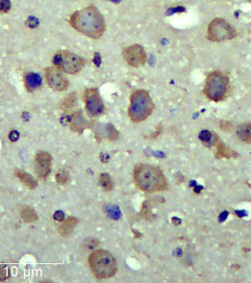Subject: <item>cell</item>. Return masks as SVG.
I'll return each mask as SVG.
<instances>
[{
	"label": "cell",
	"instance_id": "1",
	"mask_svg": "<svg viewBox=\"0 0 251 283\" xmlns=\"http://www.w3.org/2000/svg\"><path fill=\"white\" fill-rule=\"evenodd\" d=\"M69 25L76 31L93 40L101 38L106 30L104 18L95 5L75 11L69 18Z\"/></svg>",
	"mask_w": 251,
	"mask_h": 283
},
{
	"label": "cell",
	"instance_id": "2",
	"mask_svg": "<svg viewBox=\"0 0 251 283\" xmlns=\"http://www.w3.org/2000/svg\"><path fill=\"white\" fill-rule=\"evenodd\" d=\"M133 179L139 189L147 193L160 192L168 189V182L158 167L148 164H137Z\"/></svg>",
	"mask_w": 251,
	"mask_h": 283
},
{
	"label": "cell",
	"instance_id": "3",
	"mask_svg": "<svg viewBox=\"0 0 251 283\" xmlns=\"http://www.w3.org/2000/svg\"><path fill=\"white\" fill-rule=\"evenodd\" d=\"M89 266L91 272L98 279H107L115 276L118 265L110 252L98 249L89 257Z\"/></svg>",
	"mask_w": 251,
	"mask_h": 283
},
{
	"label": "cell",
	"instance_id": "4",
	"mask_svg": "<svg viewBox=\"0 0 251 283\" xmlns=\"http://www.w3.org/2000/svg\"><path fill=\"white\" fill-rule=\"evenodd\" d=\"M153 101L147 90L140 89L130 96L128 116L133 123H142L152 114Z\"/></svg>",
	"mask_w": 251,
	"mask_h": 283
},
{
	"label": "cell",
	"instance_id": "5",
	"mask_svg": "<svg viewBox=\"0 0 251 283\" xmlns=\"http://www.w3.org/2000/svg\"><path fill=\"white\" fill-rule=\"evenodd\" d=\"M230 90V79L226 74L214 71L206 76L203 93L207 99L215 103L222 102L227 98Z\"/></svg>",
	"mask_w": 251,
	"mask_h": 283
},
{
	"label": "cell",
	"instance_id": "6",
	"mask_svg": "<svg viewBox=\"0 0 251 283\" xmlns=\"http://www.w3.org/2000/svg\"><path fill=\"white\" fill-rule=\"evenodd\" d=\"M53 67L58 68L64 74L75 75L80 73L85 67L86 60L77 53L64 50L56 52L52 58Z\"/></svg>",
	"mask_w": 251,
	"mask_h": 283
},
{
	"label": "cell",
	"instance_id": "7",
	"mask_svg": "<svg viewBox=\"0 0 251 283\" xmlns=\"http://www.w3.org/2000/svg\"><path fill=\"white\" fill-rule=\"evenodd\" d=\"M237 35V30L233 26L223 18L213 19L206 29V38L212 42L230 41L236 38Z\"/></svg>",
	"mask_w": 251,
	"mask_h": 283
},
{
	"label": "cell",
	"instance_id": "8",
	"mask_svg": "<svg viewBox=\"0 0 251 283\" xmlns=\"http://www.w3.org/2000/svg\"><path fill=\"white\" fill-rule=\"evenodd\" d=\"M83 100L91 117H98L104 111V103L97 88H86L83 92Z\"/></svg>",
	"mask_w": 251,
	"mask_h": 283
},
{
	"label": "cell",
	"instance_id": "9",
	"mask_svg": "<svg viewBox=\"0 0 251 283\" xmlns=\"http://www.w3.org/2000/svg\"><path fill=\"white\" fill-rule=\"evenodd\" d=\"M122 56L127 65L133 68L143 67L147 62V52L139 44L127 46L122 49Z\"/></svg>",
	"mask_w": 251,
	"mask_h": 283
},
{
	"label": "cell",
	"instance_id": "10",
	"mask_svg": "<svg viewBox=\"0 0 251 283\" xmlns=\"http://www.w3.org/2000/svg\"><path fill=\"white\" fill-rule=\"evenodd\" d=\"M45 77L49 87L53 91H67L69 87V80L64 73L56 67H46Z\"/></svg>",
	"mask_w": 251,
	"mask_h": 283
},
{
	"label": "cell",
	"instance_id": "11",
	"mask_svg": "<svg viewBox=\"0 0 251 283\" xmlns=\"http://www.w3.org/2000/svg\"><path fill=\"white\" fill-rule=\"evenodd\" d=\"M35 170L42 179H47L51 172L52 156L46 151H39L35 156Z\"/></svg>",
	"mask_w": 251,
	"mask_h": 283
},
{
	"label": "cell",
	"instance_id": "12",
	"mask_svg": "<svg viewBox=\"0 0 251 283\" xmlns=\"http://www.w3.org/2000/svg\"><path fill=\"white\" fill-rule=\"evenodd\" d=\"M211 147H214L216 148L215 156L218 158H233V157H237V153L232 150L230 147H227L226 144L224 143L216 133L214 134Z\"/></svg>",
	"mask_w": 251,
	"mask_h": 283
},
{
	"label": "cell",
	"instance_id": "13",
	"mask_svg": "<svg viewBox=\"0 0 251 283\" xmlns=\"http://www.w3.org/2000/svg\"><path fill=\"white\" fill-rule=\"evenodd\" d=\"M15 175L17 176L20 182L24 184V185L29 189H35L37 188L38 182L35 180V178L33 176L28 174V172L25 171V170H21V169H18L15 171Z\"/></svg>",
	"mask_w": 251,
	"mask_h": 283
},
{
	"label": "cell",
	"instance_id": "14",
	"mask_svg": "<svg viewBox=\"0 0 251 283\" xmlns=\"http://www.w3.org/2000/svg\"><path fill=\"white\" fill-rule=\"evenodd\" d=\"M42 84V77L35 73H28L25 74V85L28 92L37 90Z\"/></svg>",
	"mask_w": 251,
	"mask_h": 283
},
{
	"label": "cell",
	"instance_id": "15",
	"mask_svg": "<svg viewBox=\"0 0 251 283\" xmlns=\"http://www.w3.org/2000/svg\"><path fill=\"white\" fill-rule=\"evenodd\" d=\"M61 222L62 223L60 224L59 228V233L64 237H67L73 232L74 228L78 223V220L75 217H69L67 220H64Z\"/></svg>",
	"mask_w": 251,
	"mask_h": 283
},
{
	"label": "cell",
	"instance_id": "16",
	"mask_svg": "<svg viewBox=\"0 0 251 283\" xmlns=\"http://www.w3.org/2000/svg\"><path fill=\"white\" fill-rule=\"evenodd\" d=\"M86 127V122L80 113H74L70 118L71 129L76 133H82Z\"/></svg>",
	"mask_w": 251,
	"mask_h": 283
},
{
	"label": "cell",
	"instance_id": "17",
	"mask_svg": "<svg viewBox=\"0 0 251 283\" xmlns=\"http://www.w3.org/2000/svg\"><path fill=\"white\" fill-rule=\"evenodd\" d=\"M238 139L244 143H251V123H243L237 129Z\"/></svg>",
	"mask_w": 251,
	"mask_h": 283
},
{
	"label": "cell",
	"instance_id": "18",
	"mask_svg": "<svg viewBox=\"0 0 251 283\" xmlns=\"http://www.w3.org/2000/svg\"><path fill=\"white\" fill-rule=\"evenodd\" d=\"M20 214H21L22 219L27 223H31V222L38 220L37 213L30 206H23L21 211H20Z\"/></svg>",
	"mask_w": 251,
	"mask_h": 283
},
{
	"label": "cell",
	"instance_id": "19",
	"mask_svg": "<svg viewBox=\"0 0 251 283\" xmlns=\"http://www.w3.org/2000/svg\"><path fill=\"white\" fill-rule=\"evenodd\" d=\"M77 94L75 92H73V93H70L69 95H67V97L65 98H63L62 101L60 102L59 103V107L62 109V110H69L70 108H73L76 102H77Z\"/></svg>",
	"mask_w": 251,
	"mask_h": 283
},
{
	"label": "cell",
	"instance_id": "20",
	"mask_svg": "<svg viewBox=\"0 0 251 283\" xmlns=\"http://www.w3.org/2000/svg\"><path fill=\"white\" fill-rule=\"evenodd\" d=\"M99 185L101 186L102 189L106 192L111 191L114 188V182L112 180L111 177L108 173H102L99 178Z\"/></svg>",
	"mask_w": 251,
	"mask_h": 283
},
{
	"label": "cell",
	"instance_id": "21",
	"mask_svg": "<svg viewBox=\"0 0 251 283\" xmlns=\"http://www.w3.org/2000/svg\"><path fill=\"white\" fill-rule=\"evenodd\" d=\"M151 203L149 201H146L141 207V215L145 220H149L152 218V213L151 211Z\"/></svg>",
	"mask_w": 251,
	"mask_h": 283
},
{
	"label": "cell",
	"instance_id": "22",
	"mask_svg": "<svg viewBox=\"0 0 251 283\" xmlns=\"http://www.w3.org/2000/svg\"><path fill=\"white\" fill-rule=\"evenodd\" d=\"M55 179L56 182H59V184H65L69 179V175L66 171L61 170L56 174Z\"/></svg>",
	"mask_w": 251,
	"mask_h": 283
},
{
	"label": "cell",
	"instance_id": "23",
	"mask_svg": "<svg viewBox=\"0 0 251 283\" xmlns=\"http://www.w3.org/2000/svg\"><path fill=\"white\" fill-rule=\"evenodd\" d=\"M107 132H108V138L109 140H116L119 138V133L117 129L112 124H108L107 126Z\"/></svg>",
	"mask_w": 251,
	"mask_h": 283
},
{
	"label": "cell",
	"instance_id": "24",
	"mask_svg": "<svg viewBox=\"0 0 251 283\" xmlns=\"http://www.w3.org/2000/svg\"><path fill=\"white\" fill-rule=\"evenodd\" d=\"M10 277V270L7 266L0 263V282L7 280Z\"/></svg>",
	"mask_w": 251,
	"mask_h": 283
},
{
	"label": "cell",
	"instance_id": "25",
	"mask_svg": "<svg viewBox=\"0 0 251 283\" xmlns=\"http://www.w3.org/2000/svg\"><path fill=\"white\" fill-rule=\"evenodd\" d=\"M11 6V0H0V13H7Z\"/></svg>",
	"mask_w": 251,
	"mask_h": 283
},
{
	"label": "cell",
	"instance_id": "26",
	"mask_svg": "<svg viewBox=\"0 0 251 283\" xmlns=\"http://www.w3.org/2000/svg\"><path fill=\"white\" fill-rule=\"evenodd\" d=\"M53 219L55 220H58V221H63L64 219H65V214H64L62 211H57L53 214Z\"/></svg>",
	"mask_w": 251,
	"mask_h": 283
},
{
	"label": "cell",
	"instance_id": "27",
	"mask_svg": "<svg viewBox=\"0 0 251 283\" xmlns=\"http://www.w3.org/2000/svg\"><path fill=\"white\" fill-rule=\"evenodd\" d=\"M230 126H231V124H230V123H228V122H222L221 124H220V129L227 131V130L230 129Z\"/></svg>",
	"mask_w": 251,
	"mask_h": 283
},
{
	"label": "cell",
	"instance_id": "28",
	"mask_svg": "<svg viewBox=\"0 0 251 283\" xmlns=\"http://www.w3.org/2000/svg\"><path fill=\"white\" fill-rule=\"evenodd\" d=\"M18 133L16 132V131H12L11 133H10V139H11L12 141H15V140L18 139Z\"/></svg>",
	"mask_w": 251,
	"mask_h": 283
},
{
	"label": "cell",
	"instance_id": "29",
	"mask_svg": "<svg viewBox=\"0 0 251 283\" xmlns=\"http://www.w3.org/2000/svg\"><path fill=\"white\" fill-rule=\"evenodd\" d=\"M248 1H249V2H251V0H248Z\"/></svg>",
	"mask_w": 251,
	"mask_h": 283
}]
</instances>
